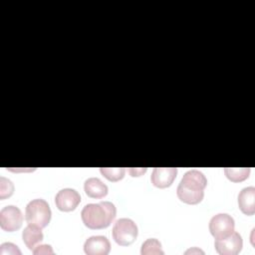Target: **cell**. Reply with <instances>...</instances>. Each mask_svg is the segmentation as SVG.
Masks as SVG:
<instances>
[{"mask_svg":"<svg viewBox=\"0 0 255 255\" xmlns=\"http://www.w3.org/2000/svg\"><path fill=\"white\" fill-rule=\"evenodd\" d=\"M23 222L21 210L14 205H7L0 211V226L3 230L12 232L19 229Z\"/></svg>","mask_w":255,"mask_h":255,"instance_id":"cell-6","label":"cell"},{"mask_svg":"<svg viewBox=\"0 0 255 255\" xmlns=\"http://www.w3.org/2000/svg\"><path fill=\"white\" fill-rule=\"evenodd\" d=\"M0 254L4 255V254H18L21 255V250L13 243L11 242H5L3 244H1L0 246Z\"/></svg>","mask_w":255,"mask_h":255,"instance_id":"cell-18","label":"cell"},{"mask_svg":"<svg viewBox=\"0 0 255 255\" xmlns=\"http://www.w3.org/2000/svg\"><path fill=\"white\" fill-rule=\"evenodd\" d=\"M207 184L205 175L197 170L186 171L176 189L178 198L187 204H197L204 196V188Z\"/></svg>","mask_w":255,"mask_h":255,"instance_id":"cell-1","label":"cell"},{"mask_svg":"<svg viewBox=\"0 0 255 255\" xmlns=\"http://www.w3.org/2000/svg\"><path fill=\"white\" fill-rule=\"evenodd\" d=\"M41 229L42 228L32 224H28L24 228L22 233V238L24 243L30 250H33L37 245H39V243L42 242L44 235Z\"/></svg>","mask_w":255,"mask_h":255,"instance_id":"cell-13","label":"cell"},{"mask_svg":"<svg viewBox=\"0 0 255 255\" xmlns=\"http://www.w3.org/2000/svg\"><path fill=\"white\" fill-rule=\"evenodd\" d=\"M242 246V237L235 231L225 238L215 239L214 241V247L220 255H236L241 251Z\"/></svg>","mask_w":255,"mask_h":255,"instance_id":"cell-7","label":"cell"},{"mask_svg":"<svg viewBox=\"0 0 255 255\" xmlns=\"http://www.w3.org/2000/svg\"><path fill=\"white\" fill-rule=\"evenodd\" d=\"M224 173L226 177L233 181V182H239L245 180L250 173L249 167H225Z\"/></svg>","mask_w":255,"mask_h":255,"instance_id":"cell-14","label":"cell"},{"mask_svg":"<svg viewBox=\"0 0 255 255\" xmlns=\"http://www.w3.org/2000/svg\"><path fill=\"white\" fill-rule=\"evenodd\" d=\"M33 254L37 255V254H53L54 251L52 249V247L48 244H42V245H37L33 250H32Z\"/></svg>","mask_w":255,"mask_h":255,"instance_id":"cell-19","label":"cell"},{"mask_svg":"<svg viewBox=\"0 0 255 255\" xmlns=\"http://www.w3.org/2000/svg\"><path fill=\"white\" fill-rule=\"evenodd\" d=\"M14 191V185L11 180L1 176L0 177V198L4 199L12 195Z\"/></svg>","mask_w":255,"mask_h":255,"instance_id":"cell-17","label":"cell"},{"mask_svg":"<svg viewBox=\"0 0 255 255\" xmlns=\"http://www.w3.org/2000/svg\"><path fill=\"white\" fill-rule=\"evenodd\" d=\"M128 171L131 176H139L146 171V167L143 168H128Z\"/></svg>","mask_w":255,"mask_h":255,"instance_id":"cell-20","label":"cell"},{"mask_svg":"<svg viewBox=\"0 0 255 255\" xmlns=\"http://www.w3.org/2000/svg\"><path fill=\"white\" fill-rule=\"evenodd\" d=\"M111 250V244L106 236L97 235L89 237L84 244V251L88 255H107Z\"/></svg>","mask_w":255,"mask_h":255,"instance_id":"cell-10","label":"cell"},{"mask_svg":"<svg viewBox=\"0 0 255 255\" xmlns=\"http://www.w3.org/2000/svg\"><path fill=\"white\" fill-rule=\"evenodd\" d=\"M188 252H191V253H193V252H198V253H203V251H201V250H199V249H196V248H193V249H189V250H187L185 253L187 254Z\"/></svg>","mask_w":255,"mask_h":255,"instance_id":"cell-21","label":"cell"},{"mask_svg":"<svg viewBox=\"0 0 255 255\" xmlns=\"http://www.w3.org/2000/svg\"><path fill=\"white\" fill-rule=\"evenodd\" d=\"M81 202L79 192L73 188H63L55 196V203L59 210L64 212L73 211Z\"/></svg>","mask_w":255,"mask_h":255,"instance_id":"cell-8","label":"cell"},{"mask_svg":"<svg viewBox=\"0 0 255 255\" xmlns=\"http://www.w3.org/2000/svg\"><path fill=\"white\" fill-rule=\"evenodd\" d=\"M117 215V208L110 201L89 203L81 212L84 224L90 229H103L110 226Z\"/></svg>","mask_w":255,"mask_h":255,"instance_id":"cell-2","label":"cell"},{"mask_svg":"<svg viewBox=\"0 0 255 255\" xmlns=\"http://www.w3.org/2000/svg\"><path fill=\"white\" fill-rule=\"evenodd\" d=\"M86 194L91 198H103L108 194V186L98 177H90L84 183Z\"/></svg>","mask_w":255,"mask_h":255,"instance_id":"cell-12","label":"cell"},{"mask_svg":"<svg viewBox=\"0 0 255 255\" xmlns=\"http://www.w3.org/2000/svg\"><path fill=\"white\" fill-rule=\"evenodd\" d=\"M255 187L243 188L238 194V206L246 215H253L255 212Z\"/></svg>","mask_w":255,"mask_h":255,"instance_id":"cell-11","label":"cell"},{"mask_svg":"<svg viewBox=\"0 0 255 255\" xmlns=\"http://www.w3.org/2000/svg\"><path fill=\"white\" fill-rule=\"evenodd\" d=\"M101 173L111 181H119L125 175L126 169L124 167H101Z\"/></svg>","mask_w":255,"mask_h":255,"instance_id":"cell-16","label":"cell"},{"mask_svg":"<svg viewBox=\"0 0 255 255\" xmlns=\"http://www.w3.org/2000/svg\"><path fill=\"white\" fill-rule=\"evenodd\" d=\"M234 219L227 213H218L209 221V231L215 239L227 237L234 231Z\"/></svg>","mask_w":255,"mask_h":255,"instance_id":"cell-5","label":"cell"},{"mask_svg":"<svg viewBox=\"0 0 255 255\" xmlns=\"http://www.w3.org/2000/svg\"><path fill=\"white\" fill-rule=\"evenodd\" d=\"M140 254L141 255H149V254H164L163 250L161 249V243L155 239V238H149L146 239L140 249Z\"/></svg>","mask_w":255,"mask_h":255,"instance_id":"cell-15","label":"cell"},{"mask_svg":"<svg viewBox=\"0 0 255 255\" xmlns=\"http://www.w3.org/2000/svg\"><path fill=\"white\" fill-rule=\"evenodd\" d=\"M51 215L52 212L48 202L42 198L33 199L26 206L25 219L28 224L44 228L49 224Z\"/></svg>","mask_w":255,"mask_h":255,"instance_id":"cell-3","label":"cell"},{"mask_svg":"<svg viewBox=\"0 0 255 255\" xmlns=\"http://www.w3.org/2000/svg\"><path fill=\"white\" fill-rule=\"evenodd\" d=\"M137 237V226L129 218H120L113 226V238L121 246H128Z\"/></svg>","mask_w":255,"mask_h":255,"instance_id":"cell-4","label":"cell"},{"mask_svg":"<svg viewBox=\"0 0 255 255\" xmlns=\"http://www.w3.org/2000/svg\"><path fill=\"white\" fill-rule=\"evenodd\" d=\"M177 173L176 167H154L150 176L151 183L158 188H166L171 185Z\"/></svg>","mask_w":255,"mask_h":255,"instance_id":"cell-9","label":"cell"}]
</instances>
